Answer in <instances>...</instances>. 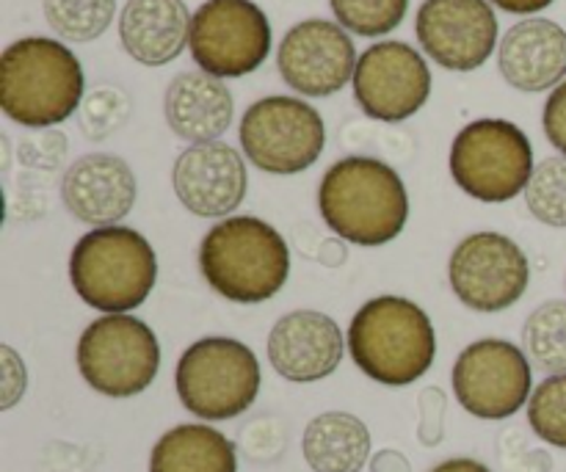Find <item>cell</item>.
I'll use <instances>...</instances> for the list:
<instances>
[{
	"label": "cell",
	"mask_w": 566,
	"mask_h": 472,
	"mask_svg": "<svg viewBox=\"0 0 566 472\" xmlns=\"http://www.w3.org/2000/svg\"><path fill=\"white\" fill-rule=\"evenodd\" d=\"M318 210L337 238L354 247H385L403 232L409 193L390 164L370 155H348L324 171Z\"/></svg>",
	"instance_id": "1"
},
{
	"label": "cell",
	"mask_w": 566,
	"mask_h": 472,
	"mask_svg": "<svg viewBox=\"0 0 566 472\" xmlns=\"http://www.w3.org/2000/svg\"><path fill=\"white\" fill-rule=\"evenodd\" d=\"M86 77L66 42L22 36L0 55V108L6 119L48 130L81 111Z\"/></svg>",
	"instance_id": "2"
},
{
	"label": "cell",
	"mask_w": 566,
	"mask_h": 472,
	"mask_svg": "<svg viewBox=\"0 0 566 472\" xmlns=\"http://www.w3.org/2000/svg\"><path fill=\"white\" fill-rule=\"evenodd\" d=\"M199 271L213 293L235 304H263L291 280V247L258 216H230L199 243Z\"/></svg>",
	"instance_id": "3"
},
{
	"label": "cell",
	"mask_w": 566,
	"mask_h": 472,
	"mask_svg": "<svg viewBox=\"0 0 566 472\" xmlns=\"http://www.w3.org/2000/svg\"><path fill=\"white\" fill-rule=\"evenodd\" d=\"M348 354L370 381L409 387L429 374L437 335L429 313L412 298L376 296L354 313L346 332Z\"/></svg>",
	"instance_id": "4"
},
{
	"label": "cell",
	"mask_w": 566,
	"mask_h": 472,
	"mask_svg": "<svg viewBox=\"0 0 566 472\" xmlns=\"http://www.w3.org/2000/svg\"><path fill=\"white\" fill-rule=\"evenodd\" d=\"M70 282L77 298L103 315L138 310L158 282V254L133 227H94L70 254Z\"/></svg>",
	"instance_id": "5"
},
{
	"label": "cell",
	"mask_w": 566,
	"mask_h": 472,
	"mask_svg": "<svg viewBox=\"0 0 566 472\" xmlns=\"http://www.w3.org/2000/svg\"><path fill=\"white\" fill-rule=\"evenodd\" d=\"M448 166L453 182L475 202H512L525 193L536 169L534 144L509 119H473L453 138Z\"/></svg>",
	"instance_id": "6"
},
{
	"label": "cell",
	"mask_w": 566,
	"mask_h": 472,
	"mask_svg": "<svg viewBox=\"0 0 566 472\" xmlns=\"http://www.w3.org/2000/svg\"><path fill=\"white\" fill-rule=\"evenodd\" d=\"M260 363L235 337H202L182 352L175 390L193 418L221 423L247 412L260 392Z\"/></svg>",
	"instance_id": "7"
},
{
	"label": "cell",
	"mask_w": 566,
	"mask_h": 472,
	"mask_svg": "<svg viewBox=\"0 0 566 472\" xmlns=\"http://www.w3.org/2000/svg\"><path fill=\"white\" fill-rule=\"evenodd\" d=\"M75 363L99 396L136 398L158 379L160 343L136 315H99L83 329Z\"/></svg>",
	"instance_id": "8"
},
{
	"label": "cell",
	"mask_w": 566,
	"mask_h": 472,
	"mask_svg": "<svg viewBox=\"0 0 566 472\" xmlns=\"http://www.w3.org/2000/svg\"><path fill=\"white\" fill-rule=\"evenodd\" d=\"M238 141L254 169L291 177L318 164L326 147V125L307 99L271 94L243 111Z\"/></svg>",
	"instance_id": "9"
},
{
	"label": "cell",
	"mask_w": 566,
	"mask_h": 472,
	"mask_svg": "<svg viewBox=\"0 0 566 472\" xmlns=\"http://www.w3.org/2000/svg\"><path fill=\"white\" fill-rule=\"evenodd\" d=\"M271 22L254 0H205L191 20L193 64L230 81L258 72L271 53Z\"/></svg>",
	"instance_id": "10"
},
{
	"label": "cell",
	"mask_w": 566,
	"mask_h": 472,
	"mask_svg": "<svg viewBox=\"0 0 566 472\" xmlns=\"http://www.w3.org/2000/svg\"><path fill=\"white\" fill-rule=\"evenodd\" d=\"M451 385L468 415L479 420H509L528 407L534 370L523 348L503 337H484L459 354Z\"/></svg>",
	"instance_id": "11"
},
{
	"label": "cell",
	"mask_w": 566,
	"mask_h": 472,
	"mask_svg": "<svg viewBox=\"0 0 566 472\" xmlns=\"http://www.w3.org/2000/svg\"><path fill=\"white\" fill-rule=\"evenodd\" d=\"M448 282L453 296L473 313H503L528 291V254L503 232H473L451 252Z\"/></svg>",
	"instance_id": "12"
},
{
	"label": "cell",
	"mask_w": 566,
	"mask_h": 472,
	"mask_svg": "<svg viewBox=\"0 0 566 472\" xmlns=\"http://www.w3.org/2000/svg\"><path fill=\"white\" fill-rule=\"evenodd\" d=\"M352 83L359 111L385 125L412 119L431 97L429 61L398 39H385L363 50Z\"/></svg>",
	"instance_id": "13"
},
{
	"label": "cell",
	"mask_w": 566,
	"mask_h": 472,
	"mask_svg": "<svg viewBox=\"0 0 566 472\" xmlns=\"http://www.w3.org/2000/svg\"><path fill=\"white\" fill-rule=\"evenodd\" d=\"M357 48L340 22L313 17L302 20L282 36L276 48L280 77L302 97H332L354 81Z\"/></svg>",
	"instance_id": "14"
},
{
	"label": "cell",
	"mask_w": 566,
	"mask_h": 472,
	"mask_svg": "<svg viewBox=\"0 0 566 472\" xmlns=\"http://www.w3.org/2000/svg\"><path fill=\"white\" fill-rule=\"evenodd\" d=\"M497 14L490 0H423L415 17L420 50L448 72H475L497 42Z\"/></svg>",
	"instance_id": "15"
},
{
	"label": "cell",
	"mask_w": 566,
	"mask_h": 472,
	"mask_svg": "<svg viewBox=\"0 0 566 472\" xmlns=\"http://www.w3.org/2000/svg\"><path fill=\"white\" fill-rule=\"evenodd\" d=\"M171 188L188 213L230 219L249 191L247 158L227 141L191 144L171 166Z\"/></svg>",
	"instance_id": "16"
},
{
	"label": "cell",
	"mask_w": 566,
	"mask_h": 472,
	"mask_svg": "<svg viewBox=\"0 0 566 472\" xmlns=\"http://www.w3.org/2000/svg\"><path fill=\"white\" fill-rule=\"evenodd\" d=\"M348 343L332 315L293 310L282 315L269 335V363L285 381L313 385L335 374Z\"/></svg>",
	"instance_id": "17"
},
{
	"label": "cell",
	"mask_w": 566,
	"mask_h": 472,
	"mask_svg": "<svg viewBox=\"0 0 566 472\" xmlns=\"http://www.w3.org/2000/svg\"><path fill=\"white\" fill-rule=\"evenodd\" d=\"M136 197V175L119 155H83L61 177V202L81 224L114 227L130 213Z\"/></svg>",
	"instance_id": "18"
},
{
	"label": "cell",
	"mask_w": 566,
	"mask_h": 472,
	"mask_svg": "<svg viewBox=\"0 0 566 472\" xmlns=\"http://www.w3.org/2000/svg\"><path fill=\"white\" fill-rule=\"evenodd\" d=\"M497 70L517 92H553L566 81V31L547 17L514 22L497 44Z\"/></svg>",
	"instance_id": "19"
},
{
	"label": "cell",
	"mask_w": 566,
	"mask_h": 472,
	"mask_svg": "<svg viewBox=\"0 0 566 472\" xmlns=\"http://www.w3.org/2000/svg\"><path fill=\"white\" fill-rule=\"evenodd\" d=\"M164 116L169 130L182 141H219L232 125L235 99L221 77L202 70L180 72L166 86Z\"/></svg>",
	"instance_id": "20"
},
{
	"label": "cell",
	"mask_w": 566,
	"mask_h": 472,
	"mask_svg": "<svg viewBox=\"0 0 566 472\" xmlns=\"http://www.w3.org/2000/svg\"><path fill=\"white\" fill-rule=\"evenodd\" d=\"M191 20L186 0H127L119 11V42L142 66H166L188 48Z\"/></svg>",
	"instance_id": "21"
},
{
	"label": "cell",
	"mask_w": 566,
	"mask_h": 472,
	"mask_svg": "<svg viewBox=\"0 0 566 472\" xmlns=\"http://www.w3.org/2000/svg\"><path fill=\"white\" fill-rule=\"evenodd\" d=\"M302 453L313 472H359L370 462V431L352 412H321L304 429Z\"/></svg>",
	"instance_id": "22"
},
{
	"label": "cell",
	"mask_w": 566,
	"mask_h": 472,
	"mask_svg": "<svg viewBox=\"0 0 566 472\" xmlns=\"http://www.w3.org/2000/svg\"><path fill=\"white\" fill-rule=\"evenodd\" d=\"M149 472H238V453L213 426L182 423L155 442Z\"/></svg>",
	"instance_id": "23"
},
{
	"label": "cell",
	"mask_w": 566,
	"mask_h": 472,
	"mask_svg": "<svg viewBox=\"0 0 566 472\" xmlns=\"http://www.w3.org/2000/svg\"><path fill=\"white\" fill-rule=\"evenodd\" d=\"M523 352L542 374H566V298H551L528 315Z\"/></svg>",
	"instance_id": "24"
},
{
	"label": "cell",
	"mask_w": 566,
	"mask_h": 472,
	"mask_svg": "<svg viewBox=\"0 0 566 472\" xmlns=\"http://www.w3.org/2000/svg\"><path fill=\"white\" fill-rule=\"evenodd\" d=\"M44 22L61 42L88 44L103 36L116 17V0H42Z\"/></svg>",
	"instance_id": "25"
},
{
	"label": "cell",
	"mask_w": 566,
	"mask_h": 472,
	"mask_svg": "<svg viewBox=\"0 0 566 472\" xmlns=\"http://www.w3.org/2000/svg\"><path fill=\"white\" fill-rule=\"evenodd\" d=\"M525 208L539 224L566 230V158L553 155L536 164L525 188Z\"/></svg>",
	"instance_id": "26"
},
{
	"label": "cell",
	"mask_w": 566,
	"mask_h": 472,
	"mask_svg": "<svg viewBox=\"0 0 566 472\" xmlns=\"http://www.w3.org/2000/svg\"><path fill=\"white\" fill-rule=\"evenodd\" d=\"M335 22L363 39H379L396 31L409 11V0H329Z\"/></svg>",
	"instance_id": "27"
},
{
	"label": "cell",
	"mask_w": 566,
	"mask_h": 472,
	"mask_svg": "<svg viewBox=\"0 0 566 472\" xmlns=\"http://www.w3.org/2000/svg\"><path fill=\"white\" fill-rule=\"evenodd\" d=\"M528 426L542 442L566 451V374L547 376L528 401Z\"/></svg>",
	"instance_id": "28"
},
{
	"label": "cell",
	"mask_w": 566,
	"mask_h": 472,
	"mask_svg": "<svg viewBox=\"0 0 566 472\" xmlns=\"http://www.w3.org/2000/svg\"><path fill=\"white\" fill-rule=\"evenodd\" d=\"M133 114V103L119 86H97L83 97L77 122L88 141H103L127 125Z\"/></svg>",
	"instance_id": "29"
},
{
	"label": "cell",
	"mask_w": 566,
	"mask_h": 472,
	"mask_svg": "<svg viewBox=\"0 0 566 472\" xmlns=\"http://www.w3.org/2000/svg\"><path fill=\"white\" fill-rule=\"evenodd\" d=\"M448 396L440 387H426L418 396V440L420 445L437 448L446 440Z\"/></svg>",
	"instance_id": "30"
},
{
	"label": "cell",
	"mask_w": 566,
	"mask_h": 472,
	"mask_svg": "<svg viewBox=\"0 0 566 472\" xmlns=\"http://www.w3.org/2000/svg\"><path fill=\"white\" fill-rule=\"evenodd\" d=\"M66 149H70V144L61 133L44 130L20 144V160L25 166H36V169H55Z\"/></svg>",
	"instance_id": "31"
},
{
	"label": "cell",
	"mask_w": 566,
	"mask_h": 472,
	"mask_svg": "<svg viewBox=\"0 0 566 472\" xmlns=\"http://www.w3.org/2000/svg\"><path fill=\"white\" fill-rule=\"evenodd\" d=\"M0 363H3V385H0V409L9 412L22 401L28 390V370L20 354L11 346H0Z\"/></svg>",
	"instance_id": "32"
},
{
	"label": "cell",
	"mask_w": 566,
	"mask_h": 472,
	"mask_svg": "<svg viewBox=\"0 0 566 472\" xmlns=\"http://www.w3.org/2000/svg\"><path fill=\"white\" fill-rule=\"evenodd\" d=\"M542 127H545L547 141L558 149V155L566 158V81L558 83L551 92V97L545 99V108H542Z\"/></svg>",
	"instance_id": "33"
},
{
	"label": "cell",
	"mask_w": 566,
	"mask_h": 472,
	"mask_svg": "<svg viewBox=\"0 0 566 472\" xmlns=\"http://www.w3.org/2000/svg\"><path fill=\"white\" fill-rule=\"evenodd\" d=\"M495 9L506 11V14H517V17H534L539 11H545L547 6H553L556 0H490Z\"/></svg>",
	"instance_id": "34"
},
{
	"label": "cell",
	"mask_w": 566,
	"mask_h": 472,
	"mask_svg": "<svg viewBox=\"0 0 566 472\" xmlns=\"http://www.w3.org/2000/svg\"><path fill=\"white\" fill-rule=\"evenodd\" d=\"M370 472H412V468H409V459L401 451L385 448V451L370 459Z\"/></svg>",
	"instance_id": "35"
},
{
	"label": "cell",
	"mask_w": 566,
	"mask_h": 472,
	"mask_svg": "<svg viewBox=\"0 0 566 472\" xmlns=\"http://www.w3.org/2000/svg\"><path fill=\"white\" fill-rule=\"evenodd\" d=\"M321 265H329V269H337V265L346 263L348 252H346V243L343 238H332V241H321L318 252H315Z\"/></svg>",
	"instance_id": "36"
},
{
	"label": "cell",
	"mask_w": 566,
	"mask_h": 472,
	"mask_svg": "<svg viewBox=\"0 0 566 472\" xmlns=\"http://www.w3.org/2000/svg\"><path fill=\"white\" fill-rule=\"evenodd\" d=\"M431 472H492V470L486 468L484 462H479V459L457 457V459H448V462L437 464Z\"/></svg>",
	"instance_id": "37"
}]
</instances>
